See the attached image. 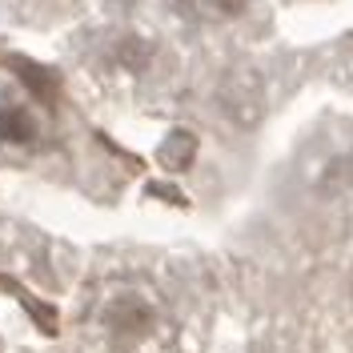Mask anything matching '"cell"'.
<instances>
[{
    "label": "cell",
    "instance_id": "6da1fadb",
    "mask_svg": "<svg viewBox=\"0 0 353 353\" xmlns=\"http://www.w3.org/2000/svg\"><path fill=\"white\" fill-rule=\"evenodd\" d=\"M157 313L153 305L145 301V297H137V293H121V297H112L109 309H105V330L117 337V341H141L145 333L153 330Z\"/></svg>",
    "mask_w": 353,
    "mask_h": 353
},
{
    "label": "cell",
    "instance_id": "7a4b0ae2",
    "mask_svg": "<svg viewBox=\"0 0 353 353\" xmlns=\"http://www.w3.org/2000/svg\"><path fill=\"white\" fill-rule=\"evenodd\" d=\"M41 137V121L28 105H17V101H4L0 105V145L8 149H24Z\"/></svg>",
    "mask_w": 353,
    "mask_h": 353
},
{
    "label": "cell",
    "instance_id": "3957f363",
    "mask_svg": "<svg viewBox=\"0 0 353 353\" xmlns=\"http://www.w3.org/2000/svg\"><path fill=\"white\" fill-rule=\"evenodd\" d=\"M197 153V141H193V132H173L169 141H165V149H161V161L169 165V169H185L189 161Z\"/></svg>",
    "mask_w": 353,
    "mask_h": 353
},
{
    "label": "cell",
    "instance_id": "277c9868",
    "mask_svg": "<svg viewBox=\"0 0 353 353\" xmlns=\"http://www.w3.org/2000/svg\"><path fill=\"white\" fill-rule=\"evenodd\" d=\"M205 4H209V12H217V17H225V21H233V17H245V12H249L253 0H205Z\"/></svg>",
    "mask_w": 353,
    "mask_h": 353
}]
</instances>
